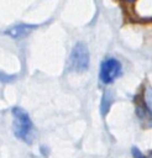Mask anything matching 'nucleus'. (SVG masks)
<instances>
[{"mask_svg": "<svg viewBox=\"0 0 152 158\" xmlns=\"http://www.w3.org/2000/svg\"><path fill=\"white\" fill-rule=\"evenodd\" d=\"M12 117H14V132L15 136L25 142H31L33 125L28 116V114L21 107L12 109Z\"/></svg>", "mask_w": 152, "mask_h": 158, "instance_id": "obj_1", "label": "nucleus"}, {"mask_svg": "<svg viewBox=\"0 0 152 158\" xmlns=\"http://www.w3.org/2000/svg\"><path fill=\"white\" fill-rule=\"evenodd\" d=\"M90 62V54L84 42H77L69 54L70 68L75 72H84L88 69Z\"/></svg>", "mask_w": 152, "mask_h": 158, "instance_id": "obj_2", "label": "nucleus"}, {"mask_svg": "<svg viewBox=\"0 0 152 158\" xmlns=\"http://www.w3.org/2000/svg\"><path fill=\"white\" fill-rule=\"evenodd\" d=\"M121 72H122L121 63L114 57H108L100 63L99 78L104 84H110L116 78L120 77Z\"/></svg>", "mask_w": 152, "mask_h": 158, "instance_id": "obj_3", "label": "nucleus"}, {"mask_svg": "<svg viewBox=\"0 0 152 158\" xmlns=\"http://www.w3.org/2000/svg\"><path fill=\"white\" fill-rule=\"evenodd\" d=\"M35 28H37V25H32V23H17V25H14L10 28H7L5 31V35H7L11 38L20 40V38H23L27 35H30Z\"/></svg>", "mask_w": 152, "mask_h": 158, "instance_id": "obj_4", "label": "nucleus"}, {"mask_svg": "<svg viewBox=\"0 0 152 158\" xmlns=\"http://www.w3.org/2000/svg\"><path fill=\"white\" fill-rule=\"evenodd\" d=\"M143 104H145V107L148 110V112L152 114V88L151 86H147L145 90H143Z\"/></svg>", "mask_w": 152, "mask_h": 158, "instance_id": "obj_5", "label": "nucleus"}]
</instances>
